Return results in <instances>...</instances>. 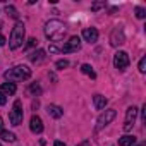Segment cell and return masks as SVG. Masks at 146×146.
Instances as JSON below:
<instances>
[{"mask_svg":"<svg viewBox=\"0 0 146 146\" xmlns=\"http://www.w3.org/2000/svg\"><path fill=\"white\" fill-rule=\"evenodd\" d=\"M23 117H24V113H23V103H21V100H16L14 102V107H12V112L9 115L11 124L12 125H19L23 122Z\"/></svg>","mask_w":146,"mask_h":146,"instance_id":"277c9868","label":"cell"},{"mask_svg":"<svg viewBox=\"0 0 146 146\" xmlns=\"http://www.w3.org/2000/svg\"><path fill=\"white\" fill-rule=\"evenodd\" d=\"M7 103V98H5V95L0 91V105H5Z\"/></svg>","mask_w":146,"mask_h":146,"instance_id":"cb8c5ba5","label":"cell"},{"mask_svg":"<svg viewBox=\"0 0 146 146\" xmlns=\"http://www.w3.org/2000/svg\"><path fill=\"white\" fill-rule=\"evenodd\" d=\"M0 146H2V144H0Z\"/></svg>","mask_w":146,"mask_h":146,"instance_id":"836d02e7","label":"cell"},{"mask_svg":"<svg viewBox=\"0 0 146 146\" xmlns=\"http://www.w3.org/2000/svg\"><path fill=\"white\" fill-rule=\"evenodd\" d=\"M2 93L4 95H14L16 93V84L14 83H4L2 84Z\"/></svg>","mask_w":146,"mask_h":146,"instance_id":"9a60e30c","label":"cell"},{"mask_svg":"<svg viewBox=\"0 0 146 146\" xmlns=\"http://www.w3.org/2000/svg\"><path fill=\"white\" fill-rule=\"evenodd\" d=\"M0 139L9 141V143H14L16 141V134L14 132H9V131H0Z\"/></svg>","mask_w":146,"mask_h":146,"instance_id":"e0dca14e","label":"cell"},{"mask_svg":"<svg viewBox=\"0 0 146 146\" xmlns=\"http://www.w3.org/2000/svg\"><path fill=\"white\" fill-rule=\"evenodd\" d=\"M115 117H117V112H115V110H105V112L98 117V120H96V129L105 127V125H107V124H110Z\"/></svg>","mask_w":146,"mask_h":146,"instance_id":"8992f818","label":"cell"},{"mask_svg":"<svg viewBox=\"0 0 146 146\" xmlns=\"http://www.w3.org/2000/svg\"><path fill=\"white\" fill-rule=\"evenodd\" d=\"M45 50H36V52H33L31 55H29V60L33 62V64H40V62H43L45 60Z\"/></svg>","mask_w":146,"mask_h":146,"instance_id":"4fadbf2b","label":"cell"},{"mask_svg":"<svg viewBox=\"0 0 146 146\" xmlns=\"http://www.w3.org/2000/svg\"><path fill=\"white\" fill-rule=\"evenodd\" d=\"M81 48V38L79 36H72L64 46H62V52L64 53H69V52H78Z\"/></svg>","mask_w":146,"mask_h":146,"instance_id":"9c48e42d","label":"cell"},{"mask_svg":"<svg viewBox=\"0 0 146 146\" xmlns=\"http://www.w3.org/2000/svg\"><path fill=\"white\" fill-rule=\"evenodd\" d=\"M65 35V24L58 19H52L45 24V36L50 41H60Z\"/></svg>","mask_w":146,"mask_h":146,"instance_id":"6da1fadb","label":"cell"},{"mask_svg":"<svg viewBox=\"0 0 146 146\" xmlns=\"http://www.w3.org/2000/svg\"><path fill=\"white\" fill-rule=\"evenodd\" d=\"M132 146H134V144H132ZM139 146H143V144H139Z\"/></svg>","mask_w":146,"mask_h":146,"instance_id":"d6a6232c","label":"cell"},{"mask_svg":"<svg viewBox=\"0 0 146 146\" xmlns=\"http://www.w3.org/2000/svg\"><path fill=\"white\" fill-rule=\"evenodd\" d=\"M4 78L9 83H12V81H24V79H29L31 78V69L26 67V65H17L14 69H9L5 74H4Z\"/></svg>","mask_w":146,"mask_h":146,"instance_id":"7a4b0ae2","label":"cell"},{"mask_svg":"<svg viewBox=\"0 0 146 146\" xmlns=\"http://www.w3.org/2000/svg\"><path fill=\"white\" fill-rule=\"evenodd\" d=\"M53 146H67V144H65V143H62V141H55V143H53Z\"/></svg>","mask_w":146,"mask_h":146,"instance_id":"f1b7e54d","label":"cell"},{"mask_svg":"<svg viewBox=\"0 0 146 146\" xmlns=\"http://www.w3.org/2000/svg\"><path fill=\"white\" fill-rule=\"evenodd\" d=\"M50 52H52V53H55V52H58V48H57L55 45H50Z\"/></svg>","mask_w":146,"mask_h":146,"instance_id":"4316f807","label":"cell"},{"mask_svg":"<svg viewBox=\"0 0 146 146\" xmlns=\"http://www.w3.org/2000/svg\"><path fill=\"white\" fill-rule=\"evenodd\" d=\"M129 55L125 53V52H117L115 53V57H113V65H115V69H119V70H124L127 65H129Z\"/></svg>","mask_w":146,"mask_h":146,"instance_id":"52a82bcc","label":"cell"},{"mask_svg":"<svg viewBox=\"0 0 146 146\" xmlns=\"http://www.w3.org/2000/svg\"><path fill=\"white\" fill-rule=\"evenodd\" d=\"M24 36H26V29H24V24L23 23H16V26L12 28L11 31V38H9V46L12 50H17L23 41H24Z\"/></svg>","mask_w":146,"mask_h":146,"instance_id":"3957f363","label":"cell"},{"mask_svg":"<svg viewBox=\"0 0 146 146\" xmlns=\"http://www.w3.org/2000/svg\"><path fill=\"white\" fill-rule=\"evenodd\" d=\"M139 72H146V57L139 60Z\"/></svg>","mask_w":146,"mask_h":146,"instance_id":"44dd1931","label":"cell"},{"mask_svg":"<svg viewBox=\"0 0 146 146\" xmlns=\"http://www.w3.org/2000/svg\"><path fill=\"white\" fill-rule=\"evenodd\" d=\"M36 43H38V40H36V38H31V40L28 41V46H35Z\"/></svg>","mask_w":146,"mask_h":146,"instance_id":"484cf974","label":"cell"},{"mask_svg":"<svg viewBox=\"0 0 146 146\" xmlns=\"http://www.w3.org/2000/svg\"><path fill=\"white\" fill-rule=\"evenodd\" d=\"M83 38L88 43H96L98 41V29L96 28H84L83 29Z\"/></svg>","mask_w":146,"mask_h":146,"instance_id":"30bf717a","label":"cell"},{"mask_svg":"<svg viewBox=\"0 0 146 146\" xmlns=\"http://www.w3.org/2000/svg\"><path fill=\"white\" fill-rule=\"evenodd\" d=\"M46 112H48V115H52L53 119H60V117L64 115V110H62L60 107H57V105H48V107H46Z\"/></svg>","mask_w":146,"mask_h":146,"instance_id":"7c38bea8","label":"cell"},{"mask_svg":"<svg viewBox=\"0 0 146 146\" xmlns=\"http://www.w3.org/2000/svg\"><path fill=\"white\" fill-rule=\"evenodd\" d=\"M93 103H95V108L96 110H102V108H105V105L108 103V100L105 96H102V95H95L93 96Z\"/></svg>","mask_w":146,"mask_h":146,"instance_id":"5bb4252c","label":"cell"},{"mask_svg":"<svg viewBox=\"0 0 146 146\" xmlns=\"http://www.w3.org/2000/svg\"><path fill=\"white\" fill-rule=\"evenodd\" d=\"M29 90H31L33 93H38V95L41 93V90H40V86H38V84H31V88H29Z\"/></svg>","mask_w":146,"mask_h":146,"instance_id":"603a6c76","label":"cell"},{"mask_svg":"<svg viewBox=\"0 0 146 146\" xmlns=\"http://www.w3.org/2000/svg\"><path fill=\"white\" fill-rule=\"evenodd\" d=\"M143 120H146V103L143 105Z\"/></svg>","mask_w":146,"mask_h":146,"instance_id":"83f0119b","label":"cell"},{"mask_svg":"<svg viewBox=\"0 0 146 146\" xmlns=\"http://www.w3.org/2000/svg\"><path fill=\"white\" fill-rule=\"evenodd\" d=\"M0 45H5V38L2 35H0Z\"/></svg>","mask_w":146,"mask_h":146,"instance_id":"4dcf8cb0","label":"cell"},{"mask_svg":"<svg viewBox=\"0 0 146 146\" xmlns=\"http://www.w3.org/2000/svg\"><path fill=\"white\" fill-rule=\"evenodd\" d=\"M136 17L137 19H144L146 17V11L143 7H136Z\"/></svg>","mask_w":146,"mask_h":146,"instance_id":"ffe728a7","label":"cell"},{"mask_svg":"<svg viewBox=\"0 0 146 146\" xmlns=\"http://www.w3.org/2000/svg\"><path fill=\"white\" fill-rule=\"evenodd\" d=\"M102 7H105V4L102 2V4H95L93 7H91V11H98V9H102Z\"/></svg>","mask_w":146,"mask_h":146,"instance_id":"d4e9b609","label":"cell"},{"mask_svg":"<svg viewBox=\"0 0 146 146\" xmlns=\"http://www.w3.org/2000/svg\"><path fill=\"white\" fill-rule=\"evenodd\" d=\"M78 146H91V143H90V141H83V143L78 144Z\"/></svg>","mask_w":146,"mask_h":146,"instance_id":"f546056e","label":"cell"},{"mask_svg":"<svg viewBox=\"0 0 146 146\" xmlns=\"http://www.w3.org/2000/svg\"><path fill=\"white\" fill-rule=\"evenodd\" d=\"M110 43L112 46H119L125 43V35H124V28L122 26H115L112 35H110Z\"/></svg>","mask_w":146,"mask_h":146,"instance_id":"5b68a950","label":"cell"},{"mask_svg":"<svg viewBox=\"0 0 146 146\" xmlns=\"http://www.w3.org/2000/svg\"><path fill=\"white\" fill-rule=\"evenodd\" d=\"M136 143V137L134 136H124L119 139V146H132Z\"/></svg>","mask_w":146,"mask_h":146,"instance_id":"2e32d148","label":"cell"},{"mask_svg":"<svg viewBox=\"0 0 146 146\" xmlns=\"http://www.w3.org/2000/svg\"><path fill=\"white\" fill-rule=\"evenodd\" d=\"M29 129H31V132H35V134H40V132L43 131V122H41V119H40L38 115H33V117H31V120H29Z\"/></svg>","mask_w":146,"mask_h":146,"instance_id":"8fae6325","label":"cell"},{"mask_svg":"<svg viewBox=\"0 0 146 146\" xmlns=\"http://www.w3.org/2000/svg\"><path fill=\"white\" fill-rule=\"evenodd\" d=\"M137 117V108L136 107H129L125 112V122H124V131H131L134 125V120Z\"/></svg>","mask_w":146,"mask_h":146,"instance_id":"ba28073f","label":"cell"},{"mask_svg":"<svg viewBox=\"0 0 146 146\" xmlns=\"http://www.w3.org/2000/svg\"><path fill=\"white\" fill-rule=\"evenodd\" d=\"M5 12H7L12 19H17V11H16L12 5H7V7H5Z\"/></svg>","mask_w":146,"mask_h":146,"instance_id":"d6986e66","label":"cell"},{"mask_svg":"<svg viewBox=\"0 0 146 146\" xmlns=\"http://www.w3.org/2000/svg\"><path fill=\"white\" fill-rule=\"evenodd\" d=\"M81 70L84 72L86 76H90L91 79H95V78H96V74H95V70H93V67H91L90 64H83V65H81Z\"/></svg>","mask_w":146,"mask_h":146,"instance_id":"ac0fdd59","label":"cell"},{"mask_svg":"<svg viewBox=\"0 0 146 146\" xmlns=\"http://www.w3.org/2000/svg\"><path fill=\"white\" fill-rule=\"evenodd\" d=\"M67 65H69L67 60H58V62H57V69H65Z\"/></svg>","mask_w":146,"mask_h":146,"instance_id":"7402d4cb","label":"cell"},{"mask_svg":"<svg viewBox=\"0 0 146 146\" xmlns=\"http://www.w3.org/2000/svg\"><path fill=\"white\" fill-rule=\"evenodd\" d=\"M2 127H4V120H2V117H0V131H2Z\"/></svg>","mask_w":146,"mask_h":146,"instance_id":"1f68e13d","label":"cell"}]
</instances>
